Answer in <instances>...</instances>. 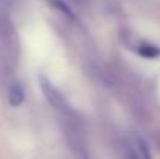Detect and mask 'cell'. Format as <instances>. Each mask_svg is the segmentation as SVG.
Segmentation results:
<instances>
[{
  "mask_svg": "<svg viewBox=\"0 0 160 159\" xmlns=\"http://www.w3.org/2000/svg\"><path fill=\"white\" fill-rule=\"evenodd\" d=\"M41 87H42V91H44L47 100H48L58 111H62V112H67V111H68V105H67V102L64 100V97L61 95V92L54 87L44 75H41Z\"/></svg>",
  "mask_w": 160,
  "mask_h": 159,
  "instance_id": "1",
  "label": "cell"
},
{
  "mask_svg": "<svg viewBox=\"0 0 160 159\" xmlns=\"http://www.w3.org/2000/svg\"><path fill=\"white\" fill-rule=\"evenodd\" d=\"M128 148H129V155L134 158H149V151H148L146 144L137 136H132L128 140Z\"/></svg>",
  "mask_w": 160,
  "mask_h": 159,
  "instance_id": "2",
  "label": "cell"
},
{
  "mask_svg": "<svg viewBox=\"0 0 160 159\" xmlns=\"http://www.w3.org/2000/svg\"><path fill=\"white\" fill-rule=\"evenodd\" d=\"M8 100H9V105L11 106H19L23 103L25 100V91L20 84H14L11 89H9V95H8Z\"/></svg>",
  "mask_w": 160,
  "mask_h": 159,
  "instance_id": "3",
  "label": "cell"
},
{
  "mask_svg": "<svg viewBox=\"0 0 160 159\" xmlns=\"http://www.w3.org/2000/svg\"><path fill=\"white\" fill-rule=\"evenodd\" d=\"M138 53L145 58H157L160 56V49L152 44H142L138 47Z\"/></svg>",
  "mask_w": 160,
  "mask_h": 159,
  "instance_id": "4",
  "label": "cell"
}]
</instances>
